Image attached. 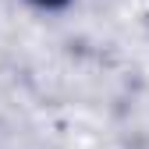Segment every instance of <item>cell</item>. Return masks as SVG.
<instances>
[{
	"label": "cell",
	"instance_id": "1",
	"mask_svg": "<svg viewBox=\"0 0 149 149\" xmlns=\"http://www.w3.org/2000/svg\"><path fill=\"white\" fill-rule=\"evenodd\" d=\"M32 4H39V7H64L68 0H32Z\"/></svg>",
	"mask_w": 149,
	"mask_h": 149
}]
</instances>
